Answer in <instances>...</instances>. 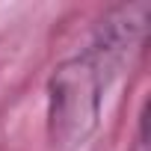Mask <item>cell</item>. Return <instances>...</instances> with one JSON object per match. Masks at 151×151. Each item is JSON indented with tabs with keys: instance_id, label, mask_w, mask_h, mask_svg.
Listing matches in <instances>:
<instances>
[{
	"instance_id": "6da1fadb",
	"label": "cell",
	"mask_w": 151,
	"mask_h": 151,
	"mask_svg": "<svg viewBox=\"0 0 151 151\" xmlns=\"http://www.w3.org/2000/svg\"><path fill=\"white\" fill-rule=\"evenodd\" d=\"M145 6L116 9L95 33V39L71 59H65L47 83V127L62 148L83 142L101 119V104L127 53L142 42Z\"/></svg>"
}]
</instances>
